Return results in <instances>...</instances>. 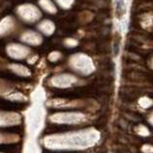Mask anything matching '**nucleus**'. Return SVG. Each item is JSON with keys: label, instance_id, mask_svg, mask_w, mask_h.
Segmentation results:
<instances>
[{"label": "nucleus", "instance_id": "nucleus-1", "mask_svg": "<svg viewBox=\"0 0 153 153\" xmlns=\"http://www.w3.org/2000/svg\"><path fill=\"white\" fill-rule=\"evenodd\" d=\"M122 43V36L119 33H115L114 38H113V54L114 56H117L119 55L120 48H121Z\"/></svg>", "mask_w": 153, "mask_h": 153}, {"label": "nucleus", "instance_id": "nucleus-2", "mask_svg": "<svg viewBox=\"0 0 153 153\" xmlns=\"http://www.w3.org/2000/svg\"><path fill=\"white\" fill-rule=\"evenodd\" d=\"M124 13V10H123V3L122 1H119L117 3V9H116V16L118 18H121L122 16Z\"/></svg>", "mask_w": 153, "mask_h": 153}]
</instances>
